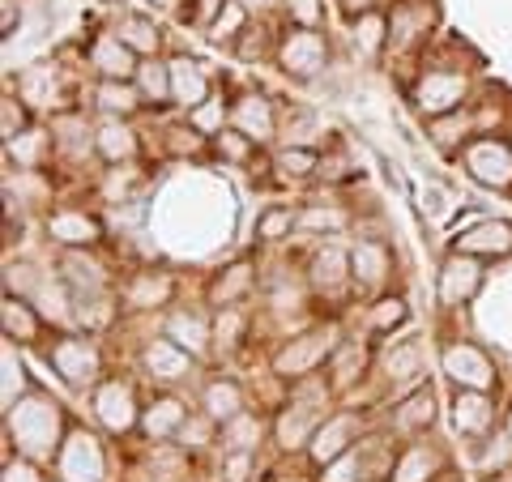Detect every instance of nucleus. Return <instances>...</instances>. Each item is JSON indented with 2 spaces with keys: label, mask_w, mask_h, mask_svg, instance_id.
Returning <instances> with one entry per match:
<instances>
[{
  "label": "nucleus",
  "mask_w": 512,
  "mask_h": 482,
  "mask_svg": "<svg viewBox=\"0 0 512 482\" xmlns=\"http://www.w3.org/2000/svg\"><path fill=\"white\" fill-rule=\"evenodd\" d=\"M94 414H99V423L107 431H116V436H124V431L141 427V410H137V397L128 384L120 380H107L94 389Z\"/></svg>",
  "instance_id": "nucleus-12"
},
{
  "label": "nucleus",
  "mask_w": 512,
  "mask_h": 482,
  "mask_svg": "<svg viewBox=\"0 0 512 482\" xmlns=\"http://www.w3.org/2000/svg\"><path fill=\"white\" fill-rule=\"evenodd\" d=\"M278 69L291 77V82H316L320 73H325V64H329V39L320 35L316 26H295V30H286L282 43H278Z\"/></svg>",
  "instance_id": "nucleus-2"
},
{
  "label": "nucleus",
  "mask_w": 512,
  "mask_h": 482,
  "mask_svg": "<svg viewBox=\"0 0 512 482\" xmlns=\"http://www.w3.org/2000/svg\"><path fill=\"white\" fill-rule=\"evenodd\" d=\"M252 474V453H227L222 457V478L227 482H248Z\"/></svg>",
  "instance_id": "nucleus-57"
},
{
  "label": "nucleus",
  "mask_w": 512,
  "mask_h": 482,
  "mask_svg": "<svg viewBox=\"0 0 512 482\" xmlns=\"http://www.w3.org/2000/svg\"><path fill=\"white\" fill-rule=\"evenodd\" d=\"M440 367H444V376L453 380L457 389H478V393H491L495 389V363L487 359V350L474 346V342L444 346Z\"/></svg>",
  "instance_id": "nucleus-7"
},
{
  "label": "nucleus",
  "mask_w": 512,
  "mask_h": 482,
  "mask_svg": "<svg viewBox=\"0 0 512 482\" xmlns=\"http://www.w3.org/2000/svg\"><path fill=\"white\" fill-rule=\"evenodd\" d=\"M389 269H393V256L380 239H359V244L350 248V278H355L359 291H376V286H384Z\"/></svg>",
  "instance_id": "nucleus-20"
},
{
  "label": "nucleus",
  "mask_w": 512,
  "mask_h": 482,
  "mask_svg": "<svg viewBox=\"0 0 512 482\" xmlns=\"http://www.w3.org/2000/svg\"><path fill=\"white\" fill-rule=\"evenodd\" d=\"M282 9L291 13L295 26H320V18H325V5H320V0H286Z\"/></svg>",
  "instance_id": "nucleus-52"
},
{
  "label": "nucleus",
  "mask_w": 512,
  "mask_h": 482,
  "mask_svg": "<svg viewBox=\"0 0 512 482\" xmlns=\"http://www.w3.org/2000/svg\"><path fill=\"white\" fill-rule=\"evenodd\" d=\"M376 5H380V0H338V9L346 13L350 22H359L363 13H376Z\"/></svg>",
  "instance_id": "nucleus-60"
},
{
  "label": "nucleus",
  "mask_w": 512,
  "mask_h": 482,
  "mask_svg": "<svg viewBox=\"0 0 512 482\" xmlns=\"http://www.w3.org/2000/svg\"><path fill=\"white\" fill-rule=\"evenodd\" d=\"M171 291H175V282L163 278V273H158V278L154 273H137L133 286H128V303H133V308H163Z\"/></svg>",
  "instance_id": "nucleus-38"
},
{
  "label": "nucleus",
  "mask_w": 512,
  "mask_h": 482,
  "mask_svg": "<svg viewBox=\"0 0 512 482\" xmlns=\"http://www.w3.org/2000/svg\"><path fill=\"white\" fill-rule=\"evenodd\" d=\"M94 107L103 111V116H116V120H133L146 99H141L137 82H99L94 86Z\"/></svg>",
  "instance_id": "nucleus-30"
},
{
  "label": "nucleus",
  "mask_w": 512,
  "mask_h": 482,
  "mask_svg": "<svg viewBox=\"0 0 512 482\" xmlns=\"http://www.w3.org/2000/svg\"><path fill=\"white\" fill-rule=\"evenodd\" d=\"M60 478L64 482H103L107 478V461H103V448L90 431H73L60 448Z\"/></svg>",
  "instance_id": "nucleus-10"
},
{
  "label": "nucleus",
  "mask_w": 512,
  "mask_h": 482,
  "mask_svg": "<svg viewBox=\"0 0 512 482\" xmlns=\"http://www.w3.org/2000/svg\"><path fill=\"white\" fill-rule=\"evenodd\" d=\"M141 150V141L133 133V124L128 120H116V116H103V124L94 128V154L103 158V163L120 167V163H133Z\"/></svg>",
  "instance_id": "nucleus-19"
},
{
  "label": "nucleus",
  "mask_w": 512,
  "mask_h": 482,
  "mask_svg": "<svg viewBox=\"0 0 512 482\" xmlns=\"http://www.w3.org/2000/svg\"><path fill=\"white\" fill-rule=\"evenodd\" d=\"M367 320H372L376 333H393V329H402L410 320V308H406V299H380L376 308L367 312Z\"/></svg>",
  "instance_id": "nucleus-46"
},
{
  "label": "nucleus",
  "mask_w": 512,
  "mask_h": 482,
  "mask_svg": "<svg viewBox=\"0 0 512 482\" xmlns=\"http://www.w3.org/2000/svg\"><path fill=\"white\" fill-rule=\"evenodd\" d=\"M278 171H282V180H308V175L320 171V150L316 146H286L278 154Z\"/></svg>",
  "instance_id": "nucleus-42"
},
{
  "label": "nucleus",
  "mask_w": 512,
  "mask_h": 482,
  "mask_svg": "<svg viewBox=\"0 0 512 482\" xmlns=\"http://www.w3.org/2000/svg\"><path fill=\"white\" fill-rule=\"evenodd\" d=\"M22 103L30 107H52L56 99V69L52 64H35V69H26L22 73Z\"/></svg>",
  "instance_id": "nucleus-39"
},
{
  "label": "nucleus",
  "mask_w": 512,
  "mask_h": 482,
  "mask_svg": "<svg viewBox=\"0 0 512 482\" xmlns=\"http://www.w3.org/2000/svg\"><path fill=\"white\" fill-rule=\"evenodd\" d=\"M9 440L30 461H52L60 453V406L47 393H26L5 410Z\"/></svg>",
  "instance_id": "nucleus-1"
},
{
  "label": "nucleus",
  "mask_w": 512,
  "mask_h": 482,
  "mask_svg": "<svg viewBox=\"0 0 512 482\" xmlns=\"http://www.w3.org/2000/svg\"><path fill=\"white\" fill-rule=\"evenodd\" d=\"M184 423H188V410H184L180 397H154L150 406L141 410V436H150V440L180 436Z\"/></svg>",
  "instance_id": "nucleus-25"
},
{
  "label": "nucleus",
  "mask_w": 512,
  "mask_h": 482,
  "mask_svg": "<svg viewBox=\"0 0 512 482\" xmlns=\"http://www.w3.org/2000/svg\"><path fill=\"white\" fill-rule=\"evenodd\" d=\"M320 410H325V401H291V406L278 414V423H274L278 448H286V453L308 448L312 436H316V427L325 423V419H320Z\"/></svg>",
  "instance_id": "nucleus-14"
},
{
  "label": "nucleus",
  "mask_w": 512,
  "mask_h": 482,
  "mask_svg": "<svg viewBox=\"0 0 512 482\" xmlns=\"http://www.w3.org/2000/svg\"><path fill=\"white\" fill-rule=\"evenodd\" d=\"M453 252H470L478 261H504V256H512V227L495 218L474 222L470 231H461L453 239Z\"/></svg>",
  "instance_id": "nucleus-15"
},
{
  "label": "nucleus",
  "mask_w": 512,
  "mask_h": 482,
  "mask_svg": "<svg viewBox=\"0 0 512 482\" xmlns=\"http://www.w3.org/2000/svg\"><path fill=\"white\" fill-rule=\"evenodd\" d=\"M244 30H248V5H244V0H222V5H218V18L210 22V39H214V43H222V39L235 43L239 35H244Z\"/></svg>",
  "instance_id": "nucleus-40"
},
{
  "label": "nucleus",
  "mask_w": 512,
  "mask_h": 482,
  "mask_svg": "<svg viewBox=\"0 0 512 482\" xmlns=\"http://www.w3.org/2000/svg\"><path fill=\"white\" fill-rule=\"evenodd\" d=\"M137 90H141V99H146V107H171L175 103V94H171V60H141V69H137Z\"/></svg>",
  "instance_id": "nucleus-32"
},
{
  "label": "nucleus",
  "mask_w": 512,
  "mask_h": 482,
  "mask_svg": "<svg viewBox=\"0 0 512 482\" xmlns=\"http://www.w3.org/2000/svg\"><path fill=\"white\" fill-rule=\"evenodd\" d=\"M444 470V457L436 453V448L427 444H410L402 457H397V465L389 470V482H431Z\"/></svg>",
  "instance_id": "nucleus-31"
},
{
  "label": "nucleus",
  "mask_w": 512,
  "mask_h": 482,
  "mask_svg": "<svg viewBox=\"0 0 512 482\" xmlns=\"http://www.w3.org/2000/svg\"><path fill=\"white\" fill-rule=\"evenodd\" d=\"M295 227H299L295 210H286V205H269V210L256 218V239H261V244H278V239L291 235Z\"/></svg>",
  "instance_id": "nucleus-43"
},
{
  "label": "nucleus",
  "mask_w": 512,
  "mask_h": 482,
  "mask_svg": "<svg viewBox=\"0 0 512 482\" xmlns=\"http://www.w3.org/2000/svg\"><path fill=\"white\" fill-rule=\"evenodd\" d=\"M248 9H274V5H286V0H244Z\"/></svg>",
  "instance_id": "nucleus-62"
},
{
  "label": "nucleus",
  "mask_w": 512,
  "mask_h": 482,
  "mask_svg": "<svg viewBox=\"0 0 512 482\" xmlns=\"http://www.w3.org/2000/svg\"><path fill=\"white\" fill-rule=\"evenodd\" d=\"M192 367H197V359H192L184 346H175L171 337H154V342H146V350H141V372L154 384H180L192 376Z\"/></svg>",
  "instance_id": "nucleus-11"
},
{
  "label": "nucleus",
  "mask_w": 512,
  "mask_h": 482,
  "mask_svg": "<svg viewBox=\"0 0 512 482\" xmlns=\"http://www.w3.org/2000/svg\"><path fill=\"white\" fill-rule=\"evenodd\" d=\"M466 116H461V111H448V116H436L431 120V141H436V146H453L457 137H466Z\"/></svg>",
  "instance_id": "nucleus-51"
},
{
  "label": "nucleus",
  "mask_w": 512,
  "mask_h": 482,
  "mask_svg": "<svg viewBox=\"0 0 512 482\" xmlns=\"http://www.w3.org/2000/svg\"><path fill=\"white\" fill-rule=\"evenodd\" d=\"M47 146H52V137H47L43 128H22L18 137H9V141H5V158H9V163L18 158V167H22V171H35V167H43Z\"/></svg>",
  "instance_id": "nucleus-35"
},
{
  "label": "nucleus",
  "mask_w": 512,
  "mask_h": 482,
  "mask_svg": "<svg viewBox=\"0 0 512 482\" xmlns=\"http://www.w3.org/2000/svg\"><path fill=\"white\" fill-rule=\"evenodd\" d=\"M453 427L470 440H483L487 431L495 427V401L491 393H478V389H457L453 397Z\"/></svg>",
  "instance_id": "nucleus-17"
},
{
  "label": "nucleus",
  "mask_w": 512,
  "mask_h": 482,
  "mask_svg": "<svg viewBox=\"0 0 512 482\" xmlns=\"http://www.w3.org/2000/svg\"><path fill=\"white\" fill-rule=\"evenodd\" d=\"M47 235H52L60 248H90L94 239L103 235V227H99V218H90L86 210H56V214H47Z\"/></svg>",
  "instance_id": "nucleus-23"
},
{
  "label": "nucleus",
  "mask_w": 512,
  "mask_h": 482,
  "mask_svg": "<svg viewBox=\"0 0 512 482\" xmlns=\"http://www.w3.org/2000/svg\"><path fill=\"white\" fill-rule=\"evenodd\" d=\"M299 227L303 231H342L346 227V214L342 210H308V214H299Z\"/></svg>",
  "instance_id": "nucleus-53"
},
{
  "label": "nucleus",
  "mask_w": 512,
  "mask_h": 482,
  "mask_svg": "<svg viewBox=\"0 0 512 482\" xmlns=\"http://www.w3.org/2000/svg\"><path fill=\"white\" fill-rule=\"evenodd\" d=\"M0 329H5L9 342H39L43 320L35 312V303L26 295H5V308H0Z\"/></svg>",
  "instance_id": "nucleus-28"
},
{
  "label": "nucleus",
  "mask_w": 512,
  "mask_h": 482,
  "mask_svg": "<svg viewBox=\"0 0 512 482\" xmlns=\"http://www.w3.org/2000/svg\"><path fill=\"white\" fill-rule=\"evenodd\" d=\"M235 56L239 60H261V56H269V30L248 22V30L235 39Z\"/></svg>",
  "instance_id": "nucleus-50"
},
{
  "label": "nucleus",
  "mask_w": 512,
  "mask_h": 482,
  "mask_svg": "<svg viewBox=\"0 0 512 482\" xmlns=\"http://www.w3.org/2000/svg\"><path fill=\"white\" fill-rule=\"evenodd\" d=\"M461 167L483 188H500V192L512 188V146H504V141H495V137L470 141V146L461 150Z\"/></svg>",
  "instance_id": "nucleus-5"
},
{
  "label": "nucleus",
  "mask_w": 512,
  "mask_h": 482,
  "mask_svg": "<svg viewBox=\"0 0 512 482\" xmlns=\"http://www.w3.org/2000/svg\"><path fill=\"white\" fill-rule=\"evenodd\" d=\"M508 440H512V410H508Z\"/></svg>",
  "instance_id": "nucleus-63"
},
{
  "label": "nucleus",
  "mask_w": 512,
  "mask_h": 482,
  "mask_svg": "<svg viewBox=\"0 0 512 482\" xmlns=\"http://www.w3.org/2000/svg\"><path fill=\"white\" fill-rule=\"evenodd\" d=\"M111 316H116V308H111L107 299H99V295L77 299V325H82V329H107Z\"/></svg>",
  "instance_id": "nucleus-49"
},
{
  "label": "nucleus",
  "mask_w": 512,
  "mask_h": 482,
  "mask_svg": "<svg viewBox=\"0 0 512 482\" xmlns=\"http://www.w3.org/2000/svg\"><path fill=\"white\" fill-rule=\"evenodd\" d=\"M231 128H239L244 137H252L256 146L274 141V133H278L274 103H269L265 94H248V99H239V103L231 107Z\"/></svg>",
  "instance_id": "nucleus-18"
},
{
  "label": "nucleus",
  "mask_w": 512,
  "mask_h": 482,
  "mask_svg": "<svg viewBox=\"0 0 512 482\" xmlns=\"http://www.w3.org/2000/svg\"><path fill=\"white\" fill-rule=\"evenodd\" d=\"M18 18H22V0H0V30H5V39L13 35Z\"/></svg>",
  "instance_id": "nucleus-59"
},
{
  "label": "nucleus",
  "mask_w": 512,
  "mask_h": 482,
  "mask_svg": "<svg viewBox=\"0 0 512 482\" xmlns=\"http://www.w3.org/2000/svg\"><path fill=\"white\" fill-rule=\"evenodd\" d=\"M167 137H171V150L175 154H201V141H205V133H197L192 124L188 128H171Z\"/></svg>",
  "instance_id": "nucleus-56"
},
{
  "label": "nucleus",
  "mask_w": 512,
  "mask_h": 482,
  "mask_svg": "<svg viewBox=\"0 0 512 482\" xmlns=\"http://www.w3.org/2000/svg\"><path fill=\"white\" fill-rule=\"evenodd\" d=\"M355 47L363 56H380L384 47H389V18L376 9V13H363L355 22Z\"/></svg>",
  "instance_id": "nucleus-41"
},
{
  "label": "nucleus",
  "mask_w": 512,
  "mask_h": 482,
  "mask_svg": "<svg viewBox=\"0 0 512 482\" xmlns=\"http://www.w3.org/2000/svg\"><path fill=\"white\" fill-rule=\"evenodd\" d=\"M171 94H175V107H184V111L201 107L210 99V73H205L197 60L175 56L171 60Z\"/></svg>",
  "instance_id": "nucleus-24"
},
{
  "label": "nucleus",
  "mask_w": 512,
  "mask_h": 482,
  "mask_svg": "<svg viewBox=\"0 0 512 482\" xmlns=\"http://www.w3.org/2000/svg\"><path fill=\"white\" fill-rule=\"evenodd\" d=\"M244 325H248V320H244V312H239L235 308V303H231V308H218V316H214V342L218 346H239V333H244Z\"/></svg>",
  "instance_id": "nucleus-48"
},
{
  "label": "nucleus",
  "mask_w": 512,
  "mask_h": 482,
  "mask_svg": "<svg viewBox=\"0 0 512 482\" xmlns=\"http://www.w3.org/2000/svg\"><path fill=\"white\" fill-rule=\"evenodd\" d=\"M22 376H26L22 359L13 355V346H5V393H0V397H5V410L13 406V401H18V393H13V384H18V389H22Z\"/></svg>",
  "instance_id": "nucleus-54"
},
{
  "label": "nucleus",
  "mask_w": 512,
  "mask_h": 482,
  "mask_svg": "<svg viewBox=\"0 0 512 482\" xmlns=\"http://www.w3.org/2000/svg\"><path fill=\"white\" fill-rule=\"evenodd\" d=\"M308 278L316 286V295H342L346 282H355V278H350V252H342L338 244L316 248Z\"/></svg>",
  "instance_id": "nucleus-21"
},
{
  "label": "nucleus",
  "mask_w": 512,
  "mask_h": 482,
  "mask_svg": "<svg viewBox=\"0 0 512 482\" xmlns=\"http://www.w3.org/2000/svg\"><path fill=\"white\" fill-rule=\"evenodd\" d=\"M167 337L175 346H184L192 359H205L210 355V342H214V329L201 312H171L167 316Z\"/></svg>",
  "instance_id": "nucleus-26"
},
{
  "label": "nucleus",
  "mask_w": 512,
  "mask_h": 482,
  "mask_svg": "<svg viewBox=\"0 0 512 482\" xmlns=\"http://www.w3.org/2000/svg\"><path fill=\"white\" fill-rule=\"evenodd\" d=\"M116 35L133 47L141 60H150V56L163 52V30H158L154 18H146V13H124L120 26H116Z\"/></svg>",
  "instance_id": "nucleus-34"
},
{
  "label": "nucleus",
  "mask_w": 512,
  "mask_h": 482,
  "mask_svg": "<svg viewBox=\"0 0 512 482\" xmlns=\"http://www.w3.org/2000/svg\"><path fill=\"white\" fill-rule=\"evenodd\" d=\"M333 350H338V329L325 325V329H312L303 337H291L278 355H274V372L286 376V380H308L320 363L333 359Z\"/></svg>",
  "instance_id": "nucleus-3"
},
{
  "label": "nucleus",
  "mask_w": 512,
  "mask_h": 482,
  "mask_svg": "<svg viewBox=\"0 0 512 482\" xmlns=\"http://www.w3.org/2000/svg\"><path fill=\"white\" fill-rule=\"evenodd\" d=\"M427 26H431L427 0H397L389 18V52H410L414 43L427 39Z\"/></svg>",
  "instance_id": "nucleus-16"
},
{
  "label": "nucleus",
  "mask_w": 512,
  "mask_h": 482,
  "mask_svg": "<svg viewBox=\"0 0 512 482\" xmlns=\"http://www.w3.org/2000/svg\"><path fill=\"white\" fill-rule=\"evenodd\" d=\"M483 282H487V269L478 256L448 252L444 265H440V303L444 308H461V303H470L478 291H483Z\"/></svg>",
  "instance_id": "nucleus-8"
},
{
  "label": "nucleus",
  "mask_w": 512,
  "mask_h": 482,
  "mask_svg": "<svg viewBox=\"0 0 512 482\" xmlns=\"http://www.w3.org/2000/svg\"><path fill=\"white\" fill-rule=\"evenodd\" d=\"M60 278H64V286L77 295V299H86V295H99L103 291V282H107V273H103V265L94 261V256H82L77 248H69L64 252V261H60Z\"/></svg>",
  "instance_id": "nucleus-27"
},
{
  "label": "nucleus",
  "mask_w": 512,
  "mask_h": 482,
  "mask_svg": "<svg viewBox=\"0 0 512 482\" xmlns=\"http://www.w3.org/2000/svg\"><path fill=\"white\" fill-rule=\"evenodd\" d=\"M5 482H39L35 465H30V457H18V461H5Z\"/></svg>",
  "instance_id": "nucleus-58"
},
{
  "label": "nucleus",
  "mask_w": 512,
  "mask_h": 482,
  "mask_svg": "<svg viewBox=\"0 0 512 482\" xmlns=\"http://www.w3.org/2000/svg\"><path fill=\"white\" fill-rule=\"evenodd\" d=\"M47 363L56 367V376L69 389H90L103 376V355L90 337H56V346L47 350Z\"/></svg>",
  "instance_id": "nucleus-4"
},
{
  "label": "nucleus",
  "mask_w": 512,
  "mask_h": 482,
  "mask_svg": "<svg viewBox=\"0 0 512 482\" xmlns=\"http://www.w3.org/2000/svg\"><path fill=\"white\" fill-rule=\"evenodd\" d=\"M380 372H384L389 384H397V389L419 384L423 380V346H419V337H402V342H393L389 350H384Z\"/></svg>",
  "instance_id": "nucleus-22"
},
{
  "label": "nucleus",
  "mask_w": 512,
  "mask_h": 482,
  "mask_svg": "<svg viewBox=\"0 0 512 482\" xmlns=\"http://www.w3.org/2000/svg\"><path fill=\"white\" fill-rule=\"evenodd\" d=\"M359 372H363V346L359 342H346V346L333 350V389L338 393L350 389Z\"/></svg>",
  "instance_id": "nucleus-44"
},
{
  "label": "nucleus",
  "mask_w": 512,
  "mask_h": 482,
  "mask_svg": "<svg viewBox=\"0 0 512 482\" xmlns=\"http://www.w3.org/2000/svg\"><path fill=\"white\" fill-rule=\"evenodd\" d=\"M252 291V265H231V269H222L218 273V282L210 286V299L218 303V308H231L235 299H244Z\"/></svg>",
  "instance_id": "nucleus-36"
},
{
  "label": "nucleus",
  "mask_w": 512,
  "mask_h": 482,
  "mask_svg": "<svg viewBox=\"0 0 512 482\" xmlns=\"http://www.w3.org/2000/svg\"><path fill=\"white\" fill-rule=\"evenodd\" d=\"M261 444V419L256 414H235L231 423H222V448L227 453H252V448Z\"/></svg>",
  "instance_id": "nucleus-37"
},
{
  "label": "nucleus",
  "mask_w": 512,
  "mask_h": 482,
  "mask_svg": "<svg viewBox=\"0 0 512 482\" xmlns=\"http://www.w3.org/2000/svg\"><path fill=\"white\" fill-rule=\"evenodd\" d=\"M222 120H227V103L214 99V94H210V99H205L201 107L188 111V124L197 128V133H205V137H218V133H222Z\"/></svg>",
  "instance_id": "nucleus-45"
},
{
  "label": "nucleus",
  "mask_w": 512,
  "mask_h": 482,
  "mask_svg": "<svg viewBox=\"0 0 512 482\" xmlns=\"http://www.w3.org/2000/svg\"><path fill=\"white\" fill-rule=\"evenodd\" d=\"M22 128H26L22 103H18V99H5V103H0V133H5V141H9V137H18Z\"/></svg>",
  "instance_id": "nucleus-55"
},
{
  "label": "nucleus",
  "mask_w": 512,
  "mask_h": 482,
  "mask_svg": "<svg viewBox=\"0 0 512 482\" xmlns=\"http://www.w3.org/2000/svg\"><path fill=\"white\" fill-rule=\"evenodd\" d=\"M90 69L99 73V82H133L141 69V56L120 35H99L90 47Z\"/></svg>",
  "instance_id": "nucleus-13"
},
{
  "label": "nucleus",
  "mask_w": 512,
  "mask_h": 482,
  "mask_svg": "<svg viewBox=\"0 0 512 482\" xmlns=\"http://www.w3.org/2000/svg\"><path fill=\"white\" fill-rule=\"evenodd\" d=\"M201 410L210 414V419L222 427V423H231L235 414H244V389H239L235 380H210L205 384V393H201Z\"/></svg>",
  "instance_id": "nucleus-33"
},
{
  "label": "nucleus",
  "mask_w": 512,
  "mask_h": 482,
  "mask_svg": "<svg viewBox=\"0 0 512 482\" xmlns=\"http://www.w3.org/2000/svg\"><path fill=\"white\" fill-rule=\"evenodd\" d=\"M359 431H363V423H359V414H350V410H342V414H333V419H325L316 427V436H312V444H308V457H312V465H333L338 457H346L350 448L359 444Z\"/></svg>",
  "instance_id": "nucleus-9"
},
{
  "label": "nucleus",
  "mask_w": 512,
  "mask_h": 482,
  "mask_svg": "<svg viewBox=\"0 0 512 482\" xmlns=\"http://www.w3.org/2000/svg\"><path fill=\"white\" fill-rule=\"evenodd\" d=\"M431 423H436V393L427 389V384H419L406 401H397L393 410V427L406 431V436H419V431H427Z\"/></svg>",
  "instance_id": "nucleus-29"
},
{
  "label": "nucleus",
  "mask_w": 512,
  "mask_h": 482,
  "mask_svg": "<svg viewBox=\"0 0 512 482\" xmlns=\"http://www.w3.org/2000/svg\"><path fill=\"white\" fill-rule=\"evenodd\" d=\"M214 146H218V154L227 158V163H239V167H244L248 158H252V150H256V141L244 137L239 128H222V133L214 137Z\"/></svg>",
  "instance_id": "nucleus-47"
},
{
  "label": "nucleus",
  "mask_w": 512,
  "mask_h": 482,
  "mask_svg": "<svg viewBox=\"0 0 512 482\" xmlns=\"http://www.w3.org/2000/svg\"><path fill=\"white\" fill-rule=\"evenodd\" d=\"M150 5H154V9H167V13H180L184 0H150Z\"/></svg>",
  "instance_id": "nucleus-61"
},
{
  "label": "nucleus",
  "mask_w": 512,
  "mask_h": 482,
  "mask_svg": "<svg viewBox=\"0 0 512 482\" xmlns=\"http://www.w3.org/2000/svg\"><path fill=\"white\" fill-rule=\"evenodd\" d=\"M466 90H470V82L461 69H427L419 77V86H414V107L436 120V116H448V111H461Z\"/></svg>",
  "instance_id": "nucleus-6"
}]
</instances>
